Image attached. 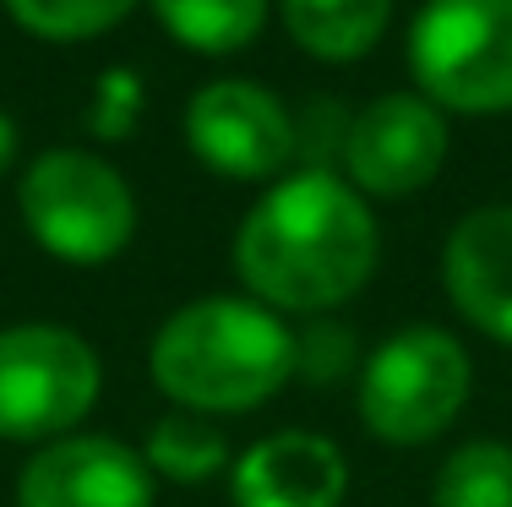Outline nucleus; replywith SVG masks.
<instances>
[{
	"instance_id": "nucleus-4",
	"label": "nucleus",
	"mask_w": 512,
	"mask_h": 507,
	"mask_svg": "<svg viewBox=\"0 0 512 507\" xmlns=\"http://www.w3.org/2000/svg\"><path fill=\"white\" fill-rule=\"evenodd\" d=\"M17 208L28 235L50 257L77 262V268H99L120 257L137 229V202H131L126 175L88 148L39 153L22 175Z\"/></svg>"
},
{
	"instance_id": "nucleus-12",
	"label": "nucleus",
	"mask_w": 512,
	"mask_h": 507,
	"mask_svg": "<svg viewBox=\"0 0 512 507\" xmlns=\"http://www.w3.org/2000/svg\"><path fill=\"white\" fill-rule=\"evenodd\" d=\"M284 28L316 60H360L382 44L393 0H278Z\"/></svg>"
},
{
	"instance_id": "nucleus-16",
	"label": "nucleus",
	"mask_w": 512,
	"mask_h": 507,
	"mask_svg": "<svg viewBox=\"0 0 512 507\" xmlns=\"http://www.w3.org/2000/svg\"><path fill=\"white\" fill-rule=\"evenodd\" d=\"M137 0H6L11 22L33 39H50V44H82V39H99L109 33Z\"/></svg>"
},
{
	"instance_id": "nucleus-11",
	"label": "nucleus",
	"mask_w": 512,
	"mask_h": 507,
	"mask_svg": "<svg viewBox=\"0 0 512 507\" xmlns=\"http://www.w3.org/2000/svg\"><path fill=\"white\" fill-rule=\"evenodd\" d=\"M349 464L316 431H273L235 464V507H338Z\"/></svg>"
},
{
	"instance_id": "nucleus-18",
	"label": "nucleus",
	"mask_w": 512,
	"mask_h": 507,
	"mask_svg": "<svg viewBox=\"0 0 512 507\" xmlns=\"http://www.w3.org/2000/svg\"><path fill=\"white\" fill-rule=\"evenodd\" d=\"M295 344H300V371H306L311 382H333L338 371L355 360V338L344 328H333V322H311Z\"/></svg>"
},
{
	"instance_id": "nucleus-3",
	"label": "nucleus",
	"mask_w": 512,
	"mask_h": 507,
	"mask_svg": "<svg viewBox=\"0 0 512 507\" xmlns=\"http://www.w3.org/2000/svg\"><path fill=\"white\" fill-rule=\"evenodd\" d=\"M409 71L436 110L512 115V0H425Z\"/></svg>"
},
{
	"instance_id": "nucleus-13",
	"label": "nucleus",
	"mask_w": 512,
	"mask_h": 507,
	"mask_svg": "<svg viewBox=\"0 0 512 507\" xmlns=\"http://www.w3.org/2000/svg\"><path fill=\"white\" fill-rule=\"evenodd\" d=\"M158 28L202 55H235L262 33L267 0H148Z\"/></svg>"
},
{
	"instance_id": "nucleus-2",
	"label": "nucleus",
	"mask_w": 512,
	"mask_h": 507,
	"mask_svg": "<svg viewBox=\"0 0 512 507\" xmlns=\"http://www.w3.org/2000/svg\"><path fill=\"white\" fill-rule=\"evenodd\" d=\"M158 393L191 415H246L300 371V344L278 311L235 295L180 306L148 349Z\"/></svg>"
},
{
	"instance_id": "nucleus-6",
	"label": "nucleus",
	"mask_w": 512,
	"mask_h": 507,
	"mask_svg": "<svg viewBox=\"0 0 512 507\" xmlns=\"http://www.w3.org/2000/svg\"><path fill=\"white\" fill-rule=\"evenodd\" d=\"M104 371L82 333L55 322L0 328V437L60 442L99 404Z\"/></svg>"
},
{
	"instance_id": "nucleus-15",
	"label": "nucleus",
	"mask_w": 512,
	"mask_h": 507,
	"mask_svg": "<svg viewBox=\"0 0 512 507\" xmlns=\"http://www.w3.org/2000/svg\"><path fill=\"white\" fill-rule=\"evenodd\" d=\"M431 507H512V448L463 442L436 475Z\"/></svg>"
},
{
	"instance_id": "nucleus-14",
	"label": "nucleus",
	"mask_w": 512,
	"mask_h": 507,
	"mask_svg": "<svg viewBox=\"0 0 512 507\" xmlns=\"http://www.w3.org/2000/svg\"><path fill=\"white\" fill-rule=\"evenodd\" d=\"M224 453H229V442L213 431V420L191 415V409H175V415H164L153 426L148 453L142 458H148L153 475H169V480H180V486H197V480L224 469Z\"/></svg>"
},
{
	"instance_id": "nucleus-19",
	"label": "nucleus",
	"mask_w": 512,
	"mask_h": 507,
	"mask_svg": "<svg viewBox=\"0 0 512 507\" xmlns=\"http://www.w3.org/2000/svg\"><path fill=\"white\" fill-rule=\"evenodd\" d=\"M17 159V126H11V115H0V169H11Z\"/></svg>"
},
{
	"instance_id": "nucleus-8",
	"label": "nucleus",
	"mask_w": 512,
	"mask_h": 507,
	"mask_svg": "<svg viewBox=\"0 0 512 507\" xmlns=\"http://www.w3.org/2000/svg\"><path fill=\"white\" fill-rule=\"evenodd\" d=\"M447 159V120L420 93H382L349 120L344 175L365 197H414Z\"/></svg>"
},
{
	"instance_id": "nucleus-1",
	"label": "nucleus",
	"mask_w": 512,
	"mask_h": 507,
	"mask_svg": "<svg viewBox=\"0 0 512 507\" xmlns=\"http://www.w3.org/2000/svg\"><path fill=\"white\" fill-rule=\"evenodd\" d=\"M235 273L267 311H333L376 273V219L344 175L306 164L240 219Z\"/></svg>"
},
{
	"instance_id": "nucleus-5",
	"label": "nucleus",
	"mask_w": 512,
	"mask_h": 507,
	"mask_svg": "<svg viewBox=\"0 0 512 507\" xmlns=\"http://www.w3.org/2000/svg\"><path fill=\"white\" fill-rule=\"evenodd\" d=\"M474 371L463 344L447 328H404L360 371V420L376 442L393 448H420V442L442 437L469 404Z\"/></svg>"
},
{
	"instance_id": "nucleus-17",
	"label": "nucleus",
	"mask_w": 512,
	"mask_h": 507,
	"mask_svg": "<svg viewBox=\"0 0 512 507\" xmlns=\"http://www.w3.org/2000/svg\"><path fill=\"white\" fill-rule=\"evenodd\" d=\"M137 115H142V77L137 71H104L88 104V131L99 142H120L137 131Z\"/></svg>"
},
{
	"instance_id": "nucleus-7",
	"label": "nucleus",
	"mask_w": 512,
	"mask_h": 507,
	"mask_svg": "<svg viewBox=\"0 0 512 507\" xmlns=\"http://www.w3.org/2000/svg\"><path fill=\"white\" fill-rule=\"evenodd\" d=\"M186 142L191 153L229 180H273L295 164V115L284 99L256 82L224 77L191 93L186 104Z\"/></svg>"
},
{
	"instance_id": "nucleus-9",
	"label": "nucleus",
	"mask_w": 512,
	"mask_h": 507,
	"mask_svg": "<svg viewBox=\"0 0 512 507\" xmlns=\"http://www.w3.org/2000/svg\"><path fill=\"white\" fill-rule=\"evenodd\" d=\"M17 507H153V469L115 437H60L22 464Z\"/></svg>"
},
{
	"instance_id": "nucleus-10",
	"label": "nucleus",
	"mask_w": 512,
	"mask_h": 507,
	"mask_svg": "<svg viewBox=\"0 0 512 507\" xmlns=\"http://www.w3.org/2000/svg\"><path fill=\"white\" fill-rule=\"evenodd\" d=\"M447 295L485 338L512 344V208L463 213L442 251Z\"/></svg>"
}]
</instances>
